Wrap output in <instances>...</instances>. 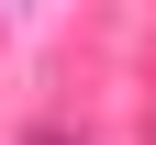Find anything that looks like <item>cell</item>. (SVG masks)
Masks as SVG:
<instances>
[{"mask_svg":"<svg viewBox=\"0 0 156 145\" xmlns=\"http://www.w3.org/2000/svg\"><path fill=\"white\" fill-rule=\"evenodd\" d=\"M23 145H78V134H67V123H34V134H23Z\"/></svg>","mask_w":156,"mask_h":145,"instance_id":"1","label":"cell"}]
</instances>
